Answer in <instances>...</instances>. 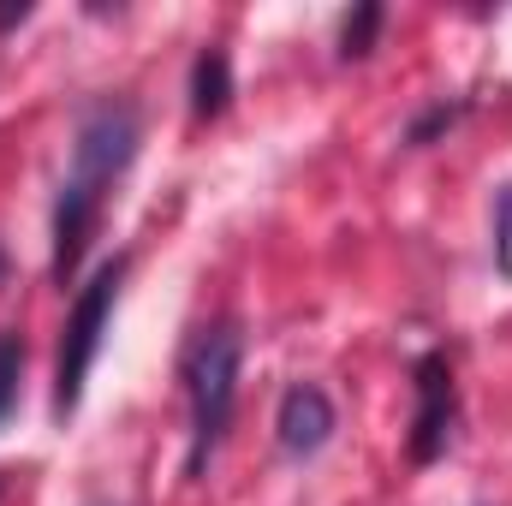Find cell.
<instances>
[{"instance_id":"1","label":"cell","mask_w":512,"mask_h":506,"mask_svg":"<svg viewBox=\"0 0 512 506\" xmlns=\"http://www.w3.org/2000/svg\"><path fill=\"white\" fill-rule=\"evenodd\" d=\"M239 358H245V334L233 322H215L191 340L185 352V393H191V471H203V459L221 447L227 423H233V399H239Z\"/></svg>"},{"instance_id":"2","label":"cell","mask_w":512,"mask_h":506,"mask_svg":"<svg viewBox=\"0 0 512 506\" xmlns=\"http://www.w3.org/2000/svg\"><path fill=\"white\" fill-rule=\"evenodd\" d=\"M120 280H126V256L102 262V268L90 274V286L78 292L72 316H66L60 364H54V411H60V417H72L78 399H84V381H90V370H96V352H102V334H108V316H114Z\"/></svg>"},{"instance_id":"3","label":"cell","mask_w":512,"mask_h":506,"mask_svg":"<svg viewBox=\"0 0 512 506\" xmlns=\"http://www.w3.org/2000/svg\"><path fill=\"white\" fill-rule=\"evenodd\" d=\"M137 137H143V126H137V114H131L126 102H96V108L78 120L72 179H78V185H90V191H108V185L131 167Z\"/></svg>"},{"instance_id":"4","label":"cell","mask_w":512,"mask_h":506,"mask_svg":"<svg viewBox=\"0 0 512 506\" xmlns=\"http://www.w3.org/2000/svg\"><path fill=\"white\" fill-rule=\"evenodd\" d=\"M459 423V387H453V364L441 352L417 358V417H411V465H435L453 441Z\"/></svg>"},{"instance_id":"5","label":"cell","mask_w":512,"mask_h":506,"mask_svg":"<svg viewBox=\"0 0 512 506\" xmlns=\"http://www.w3.org/2000/svg\"><path fill=\"white\" fill-rule=\"evenodd\" d=\"M102 203H108V191H90L78 179L60 185V203H54V280L60 286L78 274V262L90 251V239L102 227Z\"/></svg>"},{"instance_id":"6","label":"cell","mask_w":512,"mask_h":506,"mask_svg":"<svg viewBox=\"0 0 512 506\" xmlns=\"http://www.w3.org/2000/svg\"><path fill=\"white\" fill-rule=\"evenodd\" d=\"M274 429H280V447L292 459H310V453H322L334 441V399L316 381H298V387H286Z\"/></svg>"},{"instance_id":"7","label":"cell","mask_w":512,"mask_h":506,"mask_svg":"<svg viewBox=\"0 0 512 506\" xmlns=\"http://www.w3.org/2000/svg\"><path fill=\"white\" fill-rule=\"evenodd\" d=\"M233 102V60L221 48H203L191 66V114L197 120H221Z\"/></svg>"},{"instance_id":"8","label":"cell","mask_w":512,"mask_h":506,"mask_svg":"<svg viewBox=\"0 0 512 506\" xmlns=\"http://www.w3.org/2000/svg\"><path fill=\"white\" fill-rule=\"evenodd\" d=\"M18 381H24V340L0 334V423L18 411Z\"/></svg>"},{"instance_id":"9","label":"cell","mask_w":512,"mask_h":506,"mask_svg":"<svg viewBox=\"0 0 512 506\" xmlns=\"http://www.w3.org/2000/svg\"><path fill=\"white\" fill-rule=\"evenodd\" d=\"M376 30H382V6H358V12L346 18V30H340V54H346V60H364V54L376 48Z\"/></svg>"},{"instance_id":"10","label":"cell","mask_w":512,"mask_h":506,"mask_svg":"<svg viewBox=\"0 0 512 506\" xmlns=\"http://www.w3.org/2000/svg\"><path fill=\"white\" fill-rule=\"evenodd\" d=\"M495 268L512 280V185H501L495 197Z\"/></svg>"},{"instance_id":"11","label":"cell","mask_w":512,"mask_h":506,"mask_svg":"<svg viewBox=\"0 0 512 506\" xmlns=\"http://www.w3.org/2000/svg\"><path fill=\"white\" fill-rule=\"evenodd\" d=\"M459 114H465V102H453V108H447V102H435V108H429V114H423V120H417V126L405 131V143H429V137H435V131H447V126H453V120H459Z\"/></svg>"},{"instance_id":"12","label":"cell","mask_w":512,"mask_h":506,"mask_svg":"<svg viewBox=\"0 0 512 506\" xmlns=\"http://www.w3.org/2000/svg\"><path fill=\"white\" fill-rule=\"evenodd\" d=\"M24 18H30V6H24V0H18V6H0V30H12V24H24Z\"/></svg>"},{"instance_id":"13","label":"cell","mask_w":512,"mask_h":506,"mask_svg":"<svg viewBox=\"0 0 512 506\" xmlns=\"http://www.w3.org/2000/svg\"><path fill=\"white\" fill-rule=\"evenodd\" d=\"M0 286H6V251H0Z\"/></svg>"}]
</instances>
